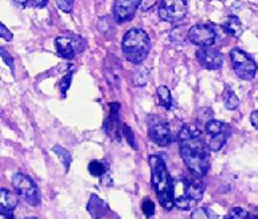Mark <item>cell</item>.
I'll return each instance as SVG.
<instances>
[{"mask_svg": "<svg viewBox=\"0 0 258 219\" xmlns=\"http://www.w3.org/2000/svg\"><path fill=\"white\" fill-rule=\"evenodd\" d=\"M151 41L148 34L141 29H131L122 39V51L125 58L133 65H140L148 57Z\"/></svg>", "mask_w": 258, "mask_h": 219, "instance_id": "277c9868", "label": "cell"}, {"mask_svg": "<svg viewBox=\"0 0 258 219\" xmlns=\"http://www.w3.org/2000/svg\"><path fill=\"white\" fill-rule=\"evenodd\" d=\"M139 7H140V0H116L113 6L114 19L117 23H125L131 21Z\"/></svg>", "mask_w": 258, "mask_h": 219, "instance_id": "7c38bea8", "label": "cell"}, {"mask_svg": "<svg viewBox=\"0 0 258 219\" xmlns=\"http://www.w3.org/2000/svg\"><path fill=\"white\" fill-rule=\"evenodd\" d=\"M86 208H88L89 214L92 215V218L94 219H100L102 216H105V214L109 210L108 204L102 199L98 198L97 195H92L90 196V200H89Z\"/></svg>", "mask_w": 258, "mask_h": 219, "instance_id": "5bb4252c", "label": "cell"}, {"mask_svg": "<svg viewBox=\"0 0 258 219\" xmlns=\"http://www.w3.org/2000/svg\"><path fill=\"white\" fill-rule=\"evenodd\" d=\"M133 82L136 86H144L148 82V71L147 69H137L133 76Z\"/></svg>", "mask_w": 258, "mask_h": 219, "instance_id": "603a6c76", "label": "cell"}, {"mask_svg": "<svg viewBox=\"0 0 258 219\" xmlns=\"http://www.w3.org/2000/svg\"><path fill=\"white\" fill-rule=\"evenodd\" d=\"M195 57L199 65L207 70H219L223 65V55L211 47H201L197 50Z\"/></svg>", "mask_w": 258, "mask_h": 219, "instance_id": "8fae6325", "label": "cell"}, {"mask_svg": "<svg viewBox=\"0 0 258 219\" xmlns=\"http://www.w3.org/2000/svg\"><path fill=\"white\" fill-rule=\"evenodd\" d=\"M149 166H151V174H152L153 188L156 191L159 202L165 210H172V207L175 206L173 182L164 160L157 155H152L149 156Z\"/></svg>", "mask_w": 258, "mask_h": 219, "instance_id": "7a4b0ae2", "label": "cell"}, {"mask_svg": "<svg viewBox=\"0 0 258 219\" xmlns=\"http://www.w3.org/2000/svg\"><path fill=\"white\" fill-rule=\"evenodd\" d=\"M188 11L185 0H161L159 6V17L168 23L183 21Z\"/></svg>", "mask_w": 258, "mask_h": 219, "instance_id": "52a82bcc", "label": "cell"}, {"mask_svg": "<svg viewBox=\"0 0 258 219\" xmlns=\"http://www.w3.org/2000/svg\"><path fill=\"white\" fill-rule=\"evenodd\" d=\"M0 54H2V58H3V61L6 62V65H7L8 67L11 69L12 74H15V67H14V61H12L11 55H10V54L6 51V49H4V47H2V49H0Z\"/></svg>", "mask_w": 258, "mask_h": 219, "instance_id": "484cf974", "label": "cell"}, {"mask_svg": "<svg viewBox=\"0 0 258 219\" xmlns=\"http://www.w3.org/2000/svg\"><path fill=\"white\" fill-rule=\"evenodd\" d=\"M23 219H35V218H23Z\"/></svg>", "mask_w": 258, "mask_h": 219, "instance_id": "d590c367", "label": "cell"}, {"mask_svg": "<svg viewBox=\"0 0 258 219\" xmlns=\"http://www.w3.org/2000/svg\"><path fill=\"white\" fill-rule=\"evenodd\" d=\"M12 184L16 192L22 196L27 203L31 206H39L40 204V192L35 182L32 180L30 176L22 174V172H16L12 176Z\"/></svg>", "mask_w": 258, "mask_h": 219, "instance_id": "5b68a950", "label": "cell"}, {"mask_svg": "<svg viewBox=\"0 0 258 219\" xmlns=\"http://www.w3.org/2000/svg\"><path fill=\"white\" fill-rule=\"evenodd\" d=\"M230 59L233 63V69L238 77L242 80H253L257 74L258 66L249 54L242 51L241 49H233L230 51Z\"/></svg>", "mask_w": 258, "mask_h": 219, "instance_id": "8992f818", "label": "cell"}, {"mask_svg": "<svg viewBox=\"0 0 258 219\" xmlns=\"http://www.w3.org/2000/svg\"><path fill=\"white\" fill-rule=\"evenodd\" d=\"M205 184L201 178L179 176L173 180V200L175 206L180 210H191L202 198L205 192Z\"/></svg>", "mask_w": 258, "mask_h": 219, "instance_id": "3957f363", "label": "cell"}, {"mask_svg": "<svg viewBox=\"0 0 258 219\" xmlns=\"http://www.w3.org/2000/svg\"><path fill=\"white\" fill-rule=\"evenodd\" d=\"M122 133H124V136H126V140H128L129 144H131L133 148H136V142L133 140L132 130H131V128H129L128 125H122Z\"/></svg>", "mask_w": 258, "mask_h": 219, "instance_id": "83f0119b", "label": "cell"}, {"mask_svg": "<svg viewBox=\"0 0 258 219\" xmlns=\"http://www.w3.org/2000/svg\"><path fill=\"white\" fill-rule=\"evenodd\" d=\"M177 138L180 141V156L189 172L197 178H203L210 168V148L202 138L201 130L195 125L185 124Z\"/></svg>", "mask_w": 258, "mask_h": 219, "instance_id": "6da1fadb", "label": "cell"}, {"mask_svg": "<svg viewBox=\"0 0 258 219\" xmlns=\"http://www.w3.org/2000/svg\"><path fill=\"white\" fill-rule=\"evenodd\" d=\"M12 2H14L15 5L19 6V7H24V6L28 3V0H12Z\"/></svg>", "mask_w": 258, "mask_h": 219, "instance_id": "836d02e7", "label": "cell"}, {"mask_svg": "<svg viewBox=\"0 0 258 219\" xmlns=\"http://www.w3.org/2000/svg\"><path fill=\"white\" fill-rule=\"evenodd\" d=\"M223 98H225L226 109L234 110V109H237L238 106H239V98L237 97V94L234 93V90L231 89L230 86H226Z\"/></svg>", "mask_w": 258, "mask_h": 219, "instance_id": "e0dca14e", "label": "cell"}, {"mask_svg": "<svg viewBox=\"0 0 258 219\" xmlns=\"http://www.w3.org/2000/svg\"><path fill=\"white\" fill-rule=\"evenodd\" d=\"M157 0H140V9L143 11H147V10L152 9L153 6L156 5Z\"/></svg>", "mask_w": 258, "mask_h": 219, "instance_id": "4dcf8cb0", "label": "cell"}, {"mask_svg": "<svg viewBox=\"0 0 258 219\" xmlns=\"http://www.w3.org/2000/svg\"><path fill=\"white\" fill-rule=\"evenodd\" d=\"M225 33H227L230 37L238 38L241 37L242 33H243V26H242V22L239 21V18L235 17V15H230V17L226 18V21L223 22L222 25Z\"/></svg>", "mask_w": 258, "mask_h": 219, "instance_id": "9a60e30c", "label": "cell"}, {"mask_svg": "<svg viewBox=\"0 0 258 219\" xmlns=\"http://www.w3.org/2000/svg\"><path fill=\"white\" fill-rule=\"evenodd\" d=\"M106 171H108V166L100 160H93V162L89 163V172L93 176H102V175L106 174Z\"/></svg>", "mask_w": 258, "mask_h": 219, "instance_id": "44dd1931", "label": "cell"}, {"mask_svg": "<svg viewBox=\"0 0 258 219\" xmlns=\"http://www.w3.org/2000/svg\"><path fill=\"white\" fill-rule=\"evenodd\" d=\"M250 121L253 124V126L258 130V110H254L251 116H250Z\"/></svg>", "mask_w": 258, "mask_h": 219, "instance_id": "d6a6232c", "label": "cell"}, {"mask_svg": "<svg viewBox=\"0 0 258 219\" xmlns=\"http://www.w3.org/2000/svg\"><path fill=\"white\" fill-rule=\"evenodd\" d=\"M72 77H73V73L70 71L69 74H66L63 77V80H62V82H60V90H62V93H66V90L69 89V86H70V82H72Z\"/></svg>", "mask_w": 258, "mask_h": 219, "instance_id": "f1b7e54d", "label": "cell"}, {"mask_svg": "<svg viewBox=\"0 0 258 219\" xmlns=\"http://www.w3.org/2000/svg\"><path fill=\"white\" fill-rule=\"evenodd\" d=\"M148 136L155 144L161 147H165L171 144L172 141V134L169 129L168 122L160 117H152L148 118Z\"/></svg>", "mask_w": 258, "mask_h": 219, "instance_id": "ba28073f", "label": "cell"}, {"mask_svg": "<svg viewBox=\"0 0 258 219\" xmlns=\"http://www.w3.org/2000/svg\"><path fill=\"white\" fill-rule=\"evenodd\" d=\"M141 210L147 218H152L153 214H155V203L151 199H144V202L141 204Z\"/></svg>", "mask_w": 258, "mask_h": 219, "instance_id": "d4e9b609", "label": "cell"}, {"mask_svg": "<svg viewBox=\"0 0 258 219\" xmlns=\"http://www.w3.org/2000/svg\"><path fill=\"white\" fill-rule=\"evenodd\" d=\"M230 136V132L229 133H222V134H218V136H214V137H210L209 142H207V145H209L210 151H219L221 148H223V145L226 144L227 141V138Z\"/></svg>", "mask_w": 258, "mask_h": 219, "instance_id": "ac0fdd59", "label": "cell"}, {"mask_svg": "<svg viewBox=\"0 0 258 219\" xmlns=\"http://www.w3.org/2000/svg\"><path fill=\"white\" fill-rule=\"evenodd\" d=\"M225 219H250V215L247 211L241 208V207H235L226 215Z\"/></svg>", "mask_w": 258, "mask_h": 219, "instance_id": "cb8c5ba5", "label": "cell"}, {"mask_svg": "<svg viewBox=\"0 0 258 219\" xmlns=\"http://www.w3.org/2000/svg\"><path fill=\"white\" fill-rule=\"evenodd\" d=\"M55 46L60 57L64 58V59H73L77 54L84 51V49L86 47V42L77 35L58 37L55 39Z\"/></svg>", "mask_w": 258, "mask_h": 219, "instance_id": "9c48e42d", "label": "cell"}, {"mask_svg": "<svg viewBox=\"0 0 258 219\" xmlns=\"http://www.w3.org/2000/svg\"><path fill=\"white\" fill-rule=\"evenodd\" d=\"M157 96H159L160 104L164 106L165 109H171L172 108V96H171V92H169L167 86H160L157 89Z\"/></svg>", "mask_w": 258, "mask_h": 219, "instance_id": "d6986e66", "label": "cell"}, {"mask_svg": "<svg viewBox=\"0 0 258 219\" xmlns=\"http://www.w3.org/2000/svg\"><path fill=\"white\" fill-rule=\"evenodd\" d=\"M0 37L3 38L4 41H7V42L12 41V34L8 31L7 27H6L4 25L0 26Z\"/></svg>", "mask_w": 258, "mask_h": 219, "instance_id": "f546056e", "label": "cell"}, {"mask_svg": "<svg viewBox=\"0 0 258 219\" xmlns=\"http://www.w3.org/2000/svg\"><path fill=\"white\" fill-rule=\"evenodd\" d=\"M191 219H218V215L213 210H210L209 207H199L194 210Z\"/></svg>", "mask_w": 258, "mask_h": 219, "instance_id": "ffe728a7", "label": "cell"}, {"mask_svg": "<svg viewBox=\"0 0 258 219\" xmlns=\"http://www.w3.org/2000/svg\"><path fill=\"white\" fill-rule=\"evenodd\" d=\"M52 152H55L56 156L60 159V162L63 163L64 170L68 171L69 167H70V163H72V155L69 154V151H66L59 145H55L52 148Z\"/></svg>", "mask_w": 258, "mask_h": 219, "instance_id": "7402d4cb", "label": "cell"}, {"mask_svg": "<svg viewBox=\"0 0 258 219\" xmlns=\"http://www.w3.org/2000/svg\"><path fill=\"white\" fill-rule=\"evenodd\" d=\"M56 5L64 13H72L73 6H74V0H56Z\"/></svg>", "mask_w": 258, "mask_h": 219, "instance_id": "4316f807", "label": "cell"}, {"mask_svg": "<svg viewBox=\"0 0 258 219\" xmlns=\"http://www.w3.org/2000/svg\"><path fill=\"white\" fill-rule=\"evenodd\" d=\"M18 206V198L11 191L3 190L0 191V214L3 215L4 219H12V211Z\"/></svg>", "mask_w": 258, "mask_h": 219, "instance_id": "4fadbf2b", "label": "cell"}, {"mask_svg": "<svg viewBox=\"0 0 258 219\" xmlns=\"http://www.w3.org/2000/svg\"><path fill=\"white\" fill-rule=\"evenodd\" d=\"M205 132L209 134L210 137L218 136L222 133H229L230 128L227 124L222 121H217V120H210L205 124Z\"/></svg>", "mask_w": 258, "mask_h": 219, "instance_id": "2e32d148", "label": "cell"}, {"mask_svg": "<svg viewBox=\"0 0 258 219\" xmlns=\"http://www.w3.org/2000/svg\"><path fill=\"white\" fill-rule=\"evenodd\" d=\"M188 39L192 45L199 47H210L217 41V31L210 25L198 23L189 29Z\"/></svg>", "mask_w": 258, "mask_h": 219, "instance_id": "30bf717a", "label": "cell"}, {"mask_svg": "<svg viewBox=\"0 0 258 219\" xmlns=\"http://www.w3.org/2000/svg\"><path fill=\"white\" fill-rule=\"evenodd\" d=\"M250 219H258V215H254V216H250Z\"/></svg>", "mask_w": 258, "mask_h": 219, "instance_id": "e575fe53", "label": "cell"}, {"mask_svg": "<svg viewBox=\"0 0 258 219\" xmlns=\"http://www.w3.org/2000/svg\"><path fill=\"white\" fill-rule=\"evenodd\" d=\"M47 2L48 0H28V3L36 9H43L44 6L47 5Z\"/></svg>", "mask_w": 258, "mask_h": 219, "instance_id": "1f68e13d", "label": "cell"}]
</instances>
